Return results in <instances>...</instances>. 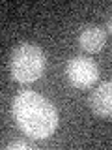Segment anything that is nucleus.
<instances>
[{
	"label": "nucleus",
	"instance_id": "nucleus-4",
	"mask_svg": "<svg viewBox=\"0 0 112 150\" xmlns=\"http://www.w3.org/2000/svg\"><path fill=\"white\" fill-rule=\"evenodd\" d=\"M90 109L101 118L112 116V81L99 84L90 96Z\"/></svg>",
	"mask_w": 112,
	"mask_h": 150
},
{
	"label": "nucleus",
	"instance_id": "nucleus-6",
	"mask_svg": "<svg viewBox=\"0 0 112 150\" xmlns=\"http://www.w3.org/2000/svg\"><path fill=\"white\" fill-rule=\"evenodd\" d=\"M6 148L8 150H15V148H19V150H32V144L26 143V141H13V143H9Z\"/></svg>",
	"mask_w": 112,
	"mask_h": 150
},
{
	"label": "nucleus",
	"instance_id": "nucleus-3",
	"mask_svg": "<svg viewBox=\"0 0 112 150\" xmlns=\"http://www.w3.org/2000/svg\"><path fill=\"white\" fill-rule=\"evenodd\" d=\"M65 75L75 88H90L99 79V68L88 56H73L65 66Z\"/></svg>",
	"mask_w": 112,
	"mask_h": 150
},
{
	"label": "nucleus",
	"instance_id": "nucleus-2",
	"mask_svg": "<svg viewBox=\"0 0 112 150\" xmlns=\"http://www.w3.org/2000/svg\"><path fill=\"white\" fill-rule=\"evenodd\" d=\"M47 68L45 53L36 43H21L11 53L9 71L17 83H34L43 75Z\"/></svg>",
	"mask_w": 112,
	"mask_h": 150
},
{
	"label": "nucleus",
	"instance_id": "nucleus-5",
	"mask_svg": "<svg viewBox=\"0 0 112 150\" xmlns=\"http://www.w3.org/2000/svg\"><path fill=\"white\" fill-rule=\"evenodd\" d=\"M105 43H106V32L105 28L97 25L84 26L78 34V47L86 53H97L105 47Z\"/></svg>",
	"mask_w": 112,
	"mask_h": 150
},
{
	"label": "nucleus",
	"instance_id": "nucleus-1",
	"mask_svg": "<svg viewBox=\"0 0 112 150\" xmlns=\"http://www.w3.org/2000/svg\"><path fill=\"white\" fill-rule=\"evenodd\" d=\"M17 126L32 139H47L58 128V111L45 96L32 90L17 94L13 100Z\"/></svg>",
	"mask_w": 112,
	"mask_h": 150
},
{
	"label": "nucleus",
	"instance_id": "nucleus-7",
	"mask_svg": "<svg viewBox=\"0 0 112 150\" xmlns=\"http://www.w3.org/2000/svg\"><path fill=\"white\" fill-rule=\"evenodd\" d=\"M108 32L112 34V17H110V21H108Z\"/></svg>",
	"mask_w": 112,
	"mask_h": 150
}]
</instances>
